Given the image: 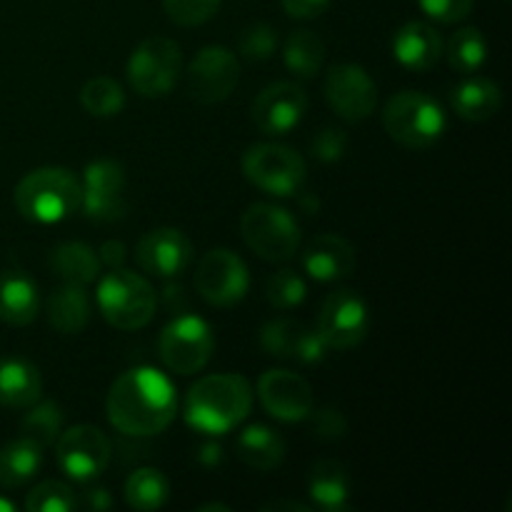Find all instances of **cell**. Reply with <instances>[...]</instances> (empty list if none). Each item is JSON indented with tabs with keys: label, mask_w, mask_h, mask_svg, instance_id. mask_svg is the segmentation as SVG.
I'll use <instances>...</instances> for the list:
<instances>
[{
	"label": "cell",
	"mask_w": 512,
	"mask_h": 512,
	"mask_svg": "<svg viewBox=\"0 0 512 512\" xmlns=\"http://www.w3.org/2000/svg\"><path fill=\"white\" fill-rule=\"evenodd\" d=\"M110 425L133 438L160 435L178 413L175 385L155 368H133L120 375L105 403Z\"/></svg>",
	"instance_id": "obj_1"
},
{
	"label": "cell",
	"mask_w": 512,
	"mask_h": 512,
	"mask_svg": "<svg viewBox=\"0 0 512 512\" xmlns=\"http://www.w3.org/2000/svg\"><path fill=\"white\" fill-rule=\"evenodd\" d=\"M253 410V385L238 373L200 378L185 395V423L203 435H225Z\"/></svg>",
	"instance_id": "obj_2"
},
{
	"label": "cell",
	"mask_w": 512,
	"mask_h": 512,
	"mask_svg": "<svg viewBox=\"0 0 512 512\" xmlns=\"http://www.w3.org/2000/svg\"><path fill=\"white\" fill-rule=\"evenodd\" d=\"M15 208L25 220L38 225L63 223L80 210L83 188L78 175L65 168H38L15 188Z\"/></svg>",
	"instance_id": "obj_3"
},
{
	"label": "cell",
	"mask_w": 512,
	"mask_h": 512,
	"mask_svg": "<svg viewBox=\"0 0 512 512\" xmlns=\"http://www.w3.org/2000/svg\"><path fill=\"white\" fill-rule=\"evenodd\" d=\"M383 125L385 133L403 148L425 150L443 138L448 118L438 100L430 95L420 90H403L385 105Z\"/></svg>",
	"instance_id": "obj_4"
},
{
	"label": "cell",
	"mask_w": 512,
	"mask_h": 512,
	"mask_svg": "<svg viewBox=\"0 0 512 512\" xmlns=\"http://www.w3.org/2000/svg\"><path fill=\"white\" fill-rule=\"evenodd\" d=\"M155 290L143 275L113 268L98 285V308L118 330H140L155 315Z\"/></svg>",
	"instance_id": "obj_5"
},
{
	"label": "cell",
	"mask_w": 512,
	"mask_h": 512,
	"mask_svg": "<svg viewBox=\"0 0 512 512\" xmlns=\"http://www.w3.org/2000/svg\"><path fill=\"white\" fill-rule=\"evenodd\" d=\"M240 235L258 258L268 263H285L300 248V225L285 208L255 203L240 218Z\"/></svg>",
	"instance_id": "obj_6"
},
{
	"label": "cell",
	"mask_w": 512,
	"mask_h": 512,
	"mask_svg": "<svg viewBox=\"0 0 512 512\" xmlns=\"http://www.w3.org/2000/svg\"><path fill=\"white\" fill-rule=\"evenodd\" d=\"M243 175L248 183L275 198L298 195L308 178V165L298 150L280 143H255L243 155Z\"/></svg>",
	"instance_id": "obj_7"
},
{
	"label": "cell",
	"mask_w": 512,
	"mask_h": 512,
	"mask_svg": "<svg viewBox=\"0 0 512 512\" xmlns=\"http://www.w3.org/2000/svg\"><path fill=\"white\" fill-rule=\"evenodd\" d=\"M180 70H183L180 45L165 35H153L130 53L125 73L140 98H163L175 88Z\"/></svg>",
	"instance_id": "obj_8"
},
{
	"label": "cell",
	"mask_w": 512,
	"mask_h": 512,
	"mask_svg": "<svg viewBox=\"0 0 512 512\" xmlns=\"http://www.w3.org/2000/svg\"><path fill=\"white\" fill-rule=\"evenodd\" d=\"M215 350V335L208 320L180 315L170 320L158 338V355L175 375H193L208 365Z\"/></svg>",
	"instance_id": "obj_9"
},
{
	"label": "cell",
	"mask_w": 512,
	"mask_h": 512,
	"mask_svg": "<svg viewBox=\"0 0 512 512\" xmlns=\"http://www.w3.org/2000/svg\"><path fill=\"white\" fill-rule=\"evenodd\" d=\"M315 333L328 350H350L370 333L368 303L355 290H335L320 305Z\"/></svg>",
	"instance_id": "obj_10"
},
{
	"label": "cell",
	"mask_w": 512,
	"mask_h": 512,
	"mask_svg": "<svg viewBox=\"0 0 512 512\" xmlns=\"http://www.w3.org/2000/svg\"><path fill=\"white\" fill-rule=\"evenodd\" d=\"M55 458L60 470L78 483H90L108 470L113 445L95 425H73L55 440Z\"/></svg>",
	"instance_id": "obj_11"
},
{
	"label": "cell",
	"mask_w": 512,
	"mask_h": 512,
	"mask_svg": "<svg viewBox=\"0 0 512 512\" xmlns=\"http://www.w3.org/2000/svg\"><path fill=\"white\" fill-rule=\"evenodd\" d=\"M248 288V265L228 248H215L205 253L195 270V290L205 303L215 308L238 305L248 295Z\"/></svg>",
	"instance_id": "obj_12"
},
{
	"label": "cell",
	"mask_w": 512,
	"mask_h": 512,
	"mask_svg": "<svg viewBox=\"0 0 512 512\" xmlns=\"http://www.w3.org/2000/svg\"><path fill=\"white\" fill-rule=\"evenodd\" d=\"M83 208L85 218L95 220V223H118L125 215V170L118 160L100 158L85 168L83 180Z\"/></svg>",
	"instance_id": "obj_13"
},
{
	"label": "cell",
	"mask_w": 512,
	"mask_h": 512,
	"mask_svg": "<svg viewBox=\"0 0 512 512\" xmlns=\"http://www.w3.org/2000/svg\"><path fill=\"white\" fill-rule=\"evenodd\" d=\"M240 80V63L223 45H205L188 65V95L200 105L223 103Z\"/></svg>",
	"instance_id": "obj_14"
},
{
	"label": "cell",
	"mask_w": 512,
	"mask_h": 512,
	"mask_svg": "<svg viewBox=\"0 0 512 512\" xmlns=\"http://www.w3.org/2000/svg\"><path fill=\"white\" fill-rule=\"evenodd\" d=\"M325 100L343 120L360 123L373 115L378 105V88L365 68L355 63H340L328 70Z\"/></svg>",
	"instance_id": "obj_15"
},
{
	"label": "cell",
	"mask_w": 512,
	"mask_h": 512,
	"mask_svg": "<svg viewBox=\"0 0 512 512\" xmlns=\"http://www.w3.org/2000/svg\"><path fill=\"white\" fill-rule=\"evenodd\" d=\"M308 110V93L298 83H273L250 105V120L263 135H288L298 128Z\"/></svg>",
	"instance_id": "obj_16"
},
{
	"label": "cell",
	"mask_w": 512,
	"mask_h": 512,
	"mask_svg": "<svg viewBox=\"0 0 512 512\" xmlns=\"http://www.w3.org/2000/svg\"><path fill=\"white\" fill-rule=\"evenodd\" d=\"M258 398L265 413L283 423H300L313 413V388L293 370H268L258 380Z\"/></svg>",
	"instance_id": "obj_17"
},
{
	"label": "cell",
	"mask_w": 512,
	"mask_h": 512,
	"mask_svg": "<svg viewBox=\"0 0 512 512\" xmlns=\"http://www.w3.org/2000/svg\"><path fill=\"white\" fill-rule=\"evenodd\" d=\"M135 260L145 273L155 278H175L185 273L193 260V243L178 228H155L140 238Z\"/></svg>",
	"instance_id": "obj_18"
},
{
	"label": "cell",
	"mask_w": 512,
	"mask_h": 512,
	"mask_svg": "<svg viewBox=\"0 0 512 512\" xmlns=\"http://www.w3.org/2000/svg\"><path fill=\"white\" fill-rule=\"evenodd\" d=\"M260 348L273 358L300 363H320L328 353L320 335L293 318H275L265 323L260 328Z\"/></svg>",
	"instance_id": "obj_19"
},
{
	"label": "cell",
	"mask_w": 512,
	"mask_h": 512,
	"mask_svg": "<svg viewBox=\"0 0 512 512\" xmlns=\"http://www.w3.org/2000/svg\"><path fill=\"white\" fill-rule=\"evenodd\" d=\"M393 55L403 68L425 73L443 58V38L433 25L423 20H410L393 35Z\"/></svg>",
	"instance_id": "obj_20"
},
{
	"label": "cell",
	"mask_w": 512,
	"mask_h": 512,
	"mask_svg": "<svg viewBox=\"0 0 512 512\" xmlns=\"http://www.w3.org/2000/svg\"><path fill=\"white\" fill-rule=\"evenodd\" d=\"M305 273L320 283L348 278L355 270V248L345 238L333 233L318 235L308 243L303 253Z\"/></svg>",
	"instance_id": "obj_21"
},
{
	"label": "cell",
	"mask_w": 512,
	"mask_h": 512,
	"mask_svg": "<svg viewBox=\"0 0 512 512\" xmlns=\"http://www.w3.org/2000/svg\"><path fill=\"white\" fill-rule=\"evenodd\" d=\"M43 395V375L38 365L20 355L0 358V405L23 410L38 403Z\"/></svg>",
	"instance_id": "obj_22"
},
{
	"label": "cell",
	"mask_w": 512,
	"mask_h": 512,
	"mask_svg": "<svg viewBox=\"0 0 512 512\" xmlns=\"http://www.w3.org/2000/svg\"><path fill=\"white\" fill-rule=\"evenodd\" d=\"M40 313L38 285L23 270L0 273V320L15 328L30 325Z\"/></svg>",
	"instance_id": "obj_23"
},
{
	"label": "cell",
	"mask_w": 512,
	"mask_h": 512,
	"mask_svg": "<svg viewBox=\"0 0 512 512\" xmlns=\"http://www.w3.org/2000/svg\"><path fill=\"white\" fill-rule=\"evenodd\" d=\"M450 105H453L455 115L468 123H485V120L495 118L503 105V93L495 80L483 78V75H473V78L463 80L450 93Z\"/></svg>",
	"instance_id": "obj_24"
},
{
	"label": "cell",
	"mask_w": 512,
	"mask_h": 512,
	"mask_svg": "<svg viewBox=\"0 0 512 512\" xmlns=\"http://www.w3.org/2000/svg\"><path fill=\"white\" fill-rule=\"evenodd\" d=\"M45 313H48V323L60 335H78L90 320V298L83 285L63 283L48 295Z\"/></svg>",
	"instance_id": "obj_25"
},
{
	"label": "cell",
	"mask_w": 512,
	"mask_h": 512,
	"mask_svg": "<svg viewBox=\"0 0 512 512\" xmlns=\"http://www.w3.org/2000/svg\"><path fill=\"white\" fill-rule=\"evenodd\" d=\"M308 493L315 508L325 512H345L350 500V475L338 460H318L310 470Z\"/></svg>",
	"instance_id": "obj_26"
},
{
	"label": "cell",
	"mask_w": 512,
	"mask_h": 512,
	"mask_svg": "<svg viewBox=\"0 0 512 512\" xmlns=\"http://www.w3.org/2000/svg\"><path fill=\"white\" fill-rule=\"evenodd\" d=\"M235 455L250 468L268 473L285 460V440L268 425H250L238 435Z\"/></svg>",
	"instance_id": "obj_27"
},
{
	"label": "cell",
	"mask_w": 512,
	"mask_h": 512,
	"mask_svg": "<svg viewBox=\"0 0 512 512\" xmlns=\"http://www.w3.org/2000/svg\"><path fill=\"white\" fill-rule=\"evenodd\" d=\"M40 468H43V448L30 438L10 440L0 448V488H20L30 483Z\"/></svg>",
	"instance_id": "obj_28"
},
{
	"label": "cell",
	"mask_w": 512,
	"mask_h": 512,
	"mask_svg": "<svg viewBox=\"0 0 512 512\" xmlns=\"http://www.w3.org/2000/svg\"><path fill=\"white\" fill-rule=\"evenodd\" d=\"M50 268L63 283L90 285L100 273V258L85 243H60L50 250Z\"/></svg>",
	"instance_id": "obj_29"
},
{
	"label": "cell",
	"mask_w": 512,
	"mask_h": 512,
	"mask_svg": "<svg viewBox=\"0 0 512 512\" xmlns=\"http://www.w3.org/2000/svg\"><path fill=\"white\" fill-rule=\"evenodd\" d=\"M283 60L285 68H288L295 78L313 80L315 75L323 70L325 63L323 38L308 28L295 30V33H290V38L285 40Z\"/></svg>",
	"instance_id": "obj_30"
},
{
	"label": "cell",
	"mask_w": 512,
	"mask_h": 512,
	"mask_svg": "<svg viewBox=\"0 0 512 512\" xmlns=\"http://www.w3.org/2000/svg\"><path fill=\"white\" fill-rule=\"evenodd\" d=\"M170 500V483L158 468H138L125 480V503L133 510L153 512Z\"/></svg>",
	"instance_id": "obj_31"
},
{
	"label": "cell",
	"mask_w": 512,
	"mask_h": 512,
	"mask_svg": "<svg viewBox=\"0 0 512 512\" xmlns=\"http://www.w3.org/2000/svg\"><path fill=\"white\" fill-rule=\"evenodd\" d=\"M80 105L93 118H115L125 108V90L118 80L98 75L80 88Z\"/></svg>",
	"instance_id": "obj_32"
},
{
	"label": "cell",
	"mask_w": 512,
	"mask_h": 512,
	"mask_svg": "<svg viewBox=\"0 0 512 512\" xmlns=\"http://www.w3.org/2000/svg\"><path fill=\"white\" fill-rule=\"evenodd\" d=\"M488 60V40L480 28L455 30L448 43V63L465 75L478 73Z\"/></svg>",
	"instance_id": "obj_33"
},
{
	"label": "cell",
	"mask_w": 512,
	"mask_h": 512,
	"mask_svg": "<svg viewBox=\"0 0 512 512\" xmlns=\"http://www.w3.org/2000/svg\"><path fill=\"white\" fill-rule=\"evenodd\" d=\"M20 433H23V438L38 443L43 450L50 448L58 440V435L63 433V408L53 400L38 405L33 403L30 413L20 423Z\"/></svg>",
	"instance_id": "obj_34"
},
{
	"label": "cell",
	"mask_w": 512,
	"mask_h": 512,
	"mask_svg": "<svg viewBox=\"0 0 512 512\" xmlns=\"http://www.w3.org/2000/svg\"><path fill=\"white\" fill-rule=\"evenodd\" d=\"M78 505L73 488L60 480H45V483L35 485L25 498L28 512H73Z\"/></svg>",
	"instance_id": "obj_35"
},
{
	"label": "cell",
	"mask_w": 512,
	"mask_h": 512,
	"mask_svg": "<svg viewBox=\"0 0 512 512\" xmlns=\"http://www.w3.org/2000/svg\"><path fill=\"white\" fill-rule=\"evenodd\" d=\"M265 293H268V300L273 308L290 310L298 308V305L303 303L305 295H308V283H305L303 275L295 273V270H278V273L268 280Z\"/></svg>",
	"instance_id": "obj_36"
},
{
	"label": "cell",
	"mask_w": 512,
	"mask_h": 512,
	"mask_svg": "<svg viewBox=\"0 0 512 512\" xmlns=\"http://www.w3.org/2000/svg\"><path fill=\"white\" fill-rule=\"evenodd\" d=\"M238 50L243 58L253 60V63H263L270 60L278 50V35L275 28L268 23H253L240 33L238 38Z\"/></svg>",
	"instance_id": "obj_37"
},
{
	"label": "cell",
	"mask_w": 512,
	"mask_h": 512,
	"mask_svg": "<svg viewBox=\"0 0 512 512\" xmlns=\"http://www.w3.org/2000/svg\"><path fill=\"white\" fill-rule=\"evenodd\" d=\"M220 3L223 0H163V8L175 25L195 28V25H203L213 18Z\"/></svg>",
	"instance_id": "obj_38"
},
{
	"label": "cell",
	"mask_w": 512,
	"mask_h": 512,
	"mask_svg": "<svg viewBox=\"0 0 512 512\" xmlns=\"http://www.w3.org/2000/svg\"><path fill=\"white\" fill-rule=\"evenodd\" d=\"M345 148H348V135L340 128H323L310 140V153L320 163H338L345 155Z\"/></svg>",
	"instance_id": "obj_39"
},
{
	"label": "cell",
	"mask_w": 512,
	"mask_h": 512,
	"mask_svg": "<svg viewBox=\"0 0 512 512\" xmlns=\"http://www.w3.org/2000/svg\"><path fill=\"white\" fill-rule=\"evenodd\" d=\"M423 13L438 23H460L470 15L475 0H418Z\"/></svg>",
	"instance_id": "obj_40"
},
{
	"label": "cell",
	"mask_w": 512,
	"mask_h": 512,
	"mask_svg": "<svg viewBox=\"0 0 512 512\" xmlns=\"http://www.w3.org/2000/svg\"><path fill=\"white\" fill-rule=\"evenodd\" d=\"M310 418H313L315 435L323 440H338L343 438L345 430H348V420H345V415L335 408H323L318 410V413L313 410Z\"/></svg>",
	"instance_id": "obj_41"
},
{
	"label": "cell",
	"mask_w": 512,
	"mask_h": 512,
	"mask_svg": "<svg viewBox=\"0 0 512 512\" xmlns=\"http://www.w3.org/2000/svg\"><path fill=\"white\" fill-rule=\"evenodd\" d=\"M283 10L295 20H313L328 10L330 0H280Z\"/></svg>",
	"instance_id": "obj_42"
},
{
	"label": "cell",
	"mask_w": 512,
	"mask_h": 512,
	"mask_svg": "<svg viewBox=\"0 0 512 512\" xmlns=\"http://www.w3.org/2000/svg\"><path fill=\"white\" fill-rule=\"evenodd\" d=\"M100 265H108L110 270L113 268H123V260L128 258L125 255V245L120 243V240H108V243L100 248Z\"/></svg>",
	"instance_id": "obj_43"
},
{
	"label": "cell",
	"mask_w": 512,
	"mask_h": 512,
	"mask_svg": "<svg viewBox=\"0 0 512 512\" xmlns=\"http://www.w3.org/2000/svg\"><path fill=\"white\" fill-rule=\"evenodd\" d=\"M280 510H298V512H310L313 508L305 503H295V500H270V503L263 505V512H280Z\"/></svg>",
	"instance_id": "obj_44"
},
{
	"label": "cell",
	"mask_w": 512,
	"mask_h": 512,
	"mask_svg": "<svg viewBox=\"0 0 512 512\" xmlns=\"http://www.w3.org/2000/svg\"><path fill=\"white\" fill-rule=\"evenodd\" d=\"M88 505L93 510H105L110 505V498L105 490H90L88 493Z\"/></svg>",
	"instance_id": "obj_45"
},
{
	"label": "cell",
	"mask_w": 512,
	"mask_h": 512,
	"mask_svg": "<svg viewBox=\"0 0 512 512\" xmlns=\"http://www.w3.org/2000/svg\"><path fill=\"white\" fill-rule=\"evenodd\" d=\"M205 510H223V512H230L228 505H218V503H210V505H200V512Z\"/></svg>",
	"instance_id": "obj_46"
},
{
	"label": "cell",
	"mask_w": 512,
	"mask_h": 512,
	"mask_svg": "<svg viewBox=\"0 0 512 512\" xmlns=\"http://www.w3.org/2000/svg\"><path fill=\"white\" fill-rule=\"evenodd\" d=\"M0 512H15V503H10V500L0 498Z\"/></svg>",
	"instance_id": "obj_47"
}]
</instances>
